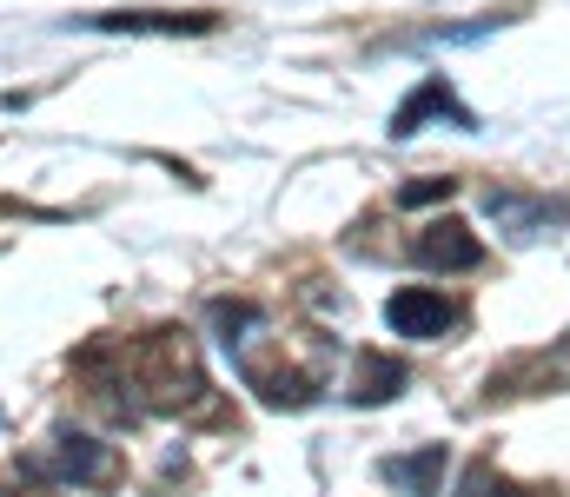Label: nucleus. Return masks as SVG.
<instances>
[{
  "label": "nucleus",
  "mask_w": 570,
  "mask_h": 497,
  "mask_svg": "<svg viewBox=\"0 0 570 497\" xmlns=\"http://www.w3.org/2000/svg\"><path fill=\"white\" fill-rule=\"evenodd\" d=\"M219 13H146V7H120V13H87L80 27H100V33H206Z\"/></svg>",
  "instance_id": "nucleus-8"
},
{
  "label": "nucleus",
  "mask_w": 570,
  "mask_h": 497,
  "mask_svg": "<svg viewBox=\"0 0 570 497\" xmlns=\"http://www.w3.org/2000/svg\"><path fill=\"white\" fill-rule=\"evenodd\" d=\"M444 471H451V451H444V445H419V451H405V458H385V465H379V478H385L399 497H438Z\"/></svg>",
  "instance_id": "nucleus-7"
},
{
  "label": "nucleus",
  "mask_w": 570,
  "mask_h": 497,
  "mask_svg": "<svg viewBox=\"0 0 570 497\" xmlns=\"http://www.w3.org/2000/svg\"><path fill=\"white\" fill-rule=\"evenodd\" d=\"M458 306L438 292V286H399L392 299H385V326H392V338H419V345H431V338H444V331H458Z\"/></svg>",
  "instance_id": "nucleus-2"
},
{
  "label": "nucleus",
  "mask_w": 570,
  "mask_h": 497,
  "mask_svg": "<svg viewBox=\"0 0 570 497\" xmlns=\"http://www.w3.org/2000/svg\"><path fill=\"white\" fill-rule=\"evenodd\" d=\"M484 212L498 219V232L504 239H538V232H551V226H564V199H551V192H518V186H491L484 192Z\"/></svg>",
  "instance_id": "nucleus-3"
},
{
  "label": "nucleus",
  "mask_w": 570,
  "mask_h": 497,
  "mask_svg": "<svg viewBox=\"0 0 570 497\" xmlns=\"http://www.w3.org/2000/svg\"><path fill=\"white\" fill-rule=\"evenodd\" d=\"M27 485H60V491H107L120 478V451L87 438V431H53L40 451L20 458Z\"/></svg>",
  "instance_id": "nucleus-1"
},
{
  "label": "nucleus",
  "mask_w": 570,
  "mask_h": 497,
  "mask_svg": "<svg viewBox=\"0 0 570 497\" xmlns=\"http://www.w3.org/2000/svg\"><path fill=\"white\" fill-rule=\"evenodd\" d=\"M405 385H412V371H405L392 351H358V358H352V378H345V398H352V405H392Z\"/></svg>",
  "instance_id": "nucleus-6"
},
{
  "label": "nucleus",
  "mask_w": 570,
  "mask_h": 497,
  "mask_svg": "<svg viewBox=\"0 0 570 497\" xmlns=\"http://www.w3.org/2000/svg\"><path fill=\"white\" fill-rule=\"evenodd\" d=\"M412 259L425 272H478L484 266V239L464 219H431V226L412 232Z\"/></svg>",
  "instance_id": "nucleus-4"
},
{
  "label": "nucleus",
  "mask_w": 570,
  "mask_h": 497,
  "mask_svg": "<svg viewBox=\"0 0 570 497\" xmlns=\"http://www.w3.org/2000/svg\"><path fill=\"white\" fill-rule=\"evenodd\" d=\"M564 358H570V351H564Z\"/></svg>",
  "instance_id": "nucleus-10"
},
{
  "label": "nucleus",
  "mask_w": 570,
  "mask_h": 497,
  "mask_svg": "<svg viewBox=\"0 0 570 497\" xmlns=\"http://www.w3.org/2000/svg\"><path fill=\"white\" fill-rule=\"evenodd\" d=\"M425 120L478 127V113H471V107H458V93H451V80H444V73H425V80L412 87V100H405V107L392 113V127H385V133H392V140H412V133H419Z\"/></svg>",
  "instance_id": "nucleus-5"
},
{
  "label": "nucleus",
  "mask_w": 570,
  "mask_h": 497,
  "mask_svg": "<svg viewBox=\"0 0 570 497\" xmlns=\"http://www.w3.org/2000/svg\"><path fill=\"white\" fill-rule=\"evenodd\" d=\"M458 192V179H438V172H425V179H412L405 192H399V206H438V199H451Z\"/></svg>",
  "instance_id": "nucleus-9"
}]
</instances>
